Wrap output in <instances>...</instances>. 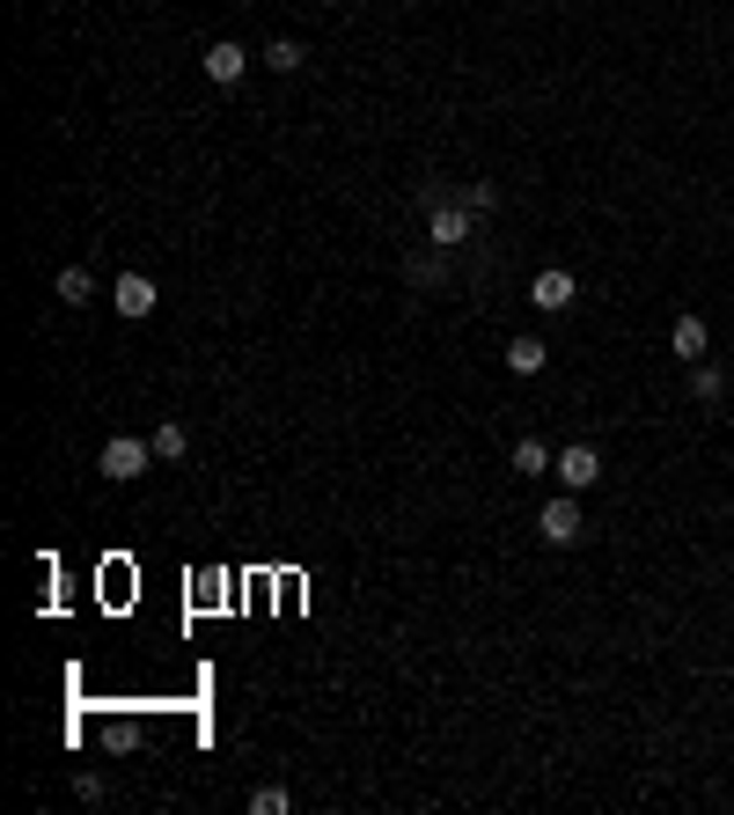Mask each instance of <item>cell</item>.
Wrapping results in <instances>:
<instances>
[{
  "label": "cell",
  "instance_id": "obj_5",
  "mask_svg": "<svg viewBox=\"0 0 734 815\" xmlns=\"http://www.w3.org/2000/svg\"><path fill=\"white\" fill-rule=\"evenodd\" d=\"M573 295H581V287H573V272H537V287H529V301H537L543 317H565V309H573Z\"/></svg>",
  "mask_w": 734,
  "mask_h": 815
},
{
  "label": "cell",
  "instance_id": "obj_17",
  "mask_svg": "<svg viewBox=\"0 0 734 815\" xmlns=\"http://www.w3.org/2000/svg\"><path fill=\"white\" fill-rule=\"evenodd\" d=\"M690 390H698V397H706V404H712V397L727 390V382H720V368H706V360H698V368H690Z\"/></svg>",
  "mask_w": 734,
  "mask_h": 815
},
{
  "label": "cell",
  "instance_id": "obj_8",
  "mask_svg": "<svg viewBox=\"0 0 734 815\" xmlns=\"http://www.w3.org/2000/svg\"><path fill=\"white\" fill-rule=\"evenodd\" d=\"M51 295L67 301V309H89V301H96V272H89V265H67L59 279H51Z\"/></svg>",
  "mask_w": 734,
  "mask_h": 815
},
{
  "label": "cell",
  "instance_id": "obj_16",
  "mask_svg": "<svg viewBox=\"0 0 734 815\" xmlns=\"http://www.w3.org/2000/svg\"><path fill=\"white\" fill-rule=\"evenodd\" d=\"M463 206H470V214H492V206H500V184H485V176L463 184Z\"/></svg>",
  "mask_w": 734,
  "mask_h": 815
},
{
  "label": "cell",
  "instance_id": "obj_1",
  "mask_svg": "<svg viewBox=\"0 0 734 815\" xmlns=\"http://www.w3.org/2000/svg\"><path fill=\"white\" fill-rule=\"evenodd\" d=\"M147 463H154V441H140V434H111L103 441V478L133 485V478H147Z\"/></svg>",
  "mask_w": 734,
  "mask_h": 815
},
{
  "label": "cell",
  "instance_id": "obj_13",
  "mask_svg": "<svg viewBox=\"0 0 734 815\" xmlns=\"http://www.w3.org/2000/svg\"><path fill=\"white\" fill-rule=\"evenodd\" d=\"M551 463H559V456L543 441H514V478H537V470H551Z\"/></svg>",
  "mask_w": 734,
  "mask_h": 815
},
{
  "label": "cell",
  "instance_id": "obj_3",
  "mask_svg": "<svg viewBox=\"0 0 734 815\" xmlns=\"http://www.w3.org/2000/svg\"><path fill=\"white\" fill-rule=\"evenodd\" d=\"M463 236H470V206H448V198L426 206V243H434V250H456Z\"/></svg>",
  "mask_w": 734,
  "mask_h": 815
},
{
  "label": "cell",
  "instance_id": "obj_2",
  "mask_svg": "<svg viewBox=\"0 0 734 815\" xmlns=\"http://www.w3.org/2000/svg\"><path fill=\"white\" fill-rule=\"evenodd\" d=\"M551 478H559L565 493H587V485L603 478V456H595L587 441H565V448H559V463H551Z\"/></svg>",
  "mask_w": 734,
  "mask_h": 815
},
{
  "label": "cell",
  "instance_id": "obj_7",
  "mask_svg": "<svg viewBox=\"0 0 734 815\" xmlns=\"http://www.w3.org/2000/svg\"><path fill=\"white\" fill-rule=\"evenodd\" d=\"M198 67H206V81H220V89H236V81H243V67H250V51L220 37V45H206V59H198Z\"/></svg>",
  "mask_w": 734,
  "mask_h": 815
},
{
  "label": "cell",
  "instance_id": "obj_18",
  "mask_svg": "<svg viewBox=\"0 0 734 815\" xmlns=\"http://www.w3.org/2000/svg\"><path fill=\"white\" fill-rule=\"evenodd\" d=\"M404 279H412V287H440V257H412Z\"/></svg>",
  "mask_w": 734,
  "mask_h": 815
},
{
  "label": "cell",
  "instance_id": "obj_15",
  "mask_svg": "<svg viewBox=\"0 0 734 815\" xmlns=\"http://www.w3.org/2000/svg\"><path fill=\"white\" fill-rule=\"evenodd\" d=\"M287 808H294L287 787H257V793H250V815H287Z\"/></svg>",
  "mask_w": 734,
  "mask_h": 815
},
{
  "label": "cell",
  "instance_id": "obj_14",
  "mask_svg": "<svg viewBox=\"0 0 734 815\" xmlns=\"http://www.w3.org/2000/svg\"><path fill=\"white\" fill-rule=\"evenodd\" d=\"M257 59H265L272 74H294V67H301V45H294V37H272V45L257 51Z\"/></svg>",
  "mask_w": 734,
  "mask_h": 815
},
{
  "label": "cell",
  "instance_id": "obj_6",
  "mask_svg": "<svg viewBox=\"0 0 734 815\" xmlns=\"http://www.w3.org/2000/svg\"><path fill=\"white\" fill-rule=\"evenodd\" d=\"M111 301H118V317H154V279L147 272H118V287H111Z\"/></svg>",
  "mask_w": 734,
  "mask_h": 815
},
{
  "label": "cell",
  "instance_id": "obj_10",
  "mask_svg": "<svg viewBox=\"0 0 734 815\" xmlns=\"http://www.w3.org/2000/svg\"><path fill=\"white\" fill-rule=\"evenodd\" d=\"M96 742L111 749V757H133L147 735H140V720H103V735H96Z\"/></svg>",
  "mask_w": 734,
  "mask_h": 815
},
{
  "label": "cell",
  "instance_id": "obj_12",
  "mask_svg": "<svg viewBox=\"0 0 734 815\" xmlns=\"http://www.w3.org/2000/svg\"><path fill=\"white\" fill-rule=\"evenodd\" d=\"M147 441H154V463H176V456L192 448V434H184V426H176V420H162V426H154V434H147Z\"/></svg>",
  "mask_w": 734,
  "mask_h": 815
},
{
  "label": "cell",
  "instance_id": "obj_9",
  "mask_svg": "<svg viewBox=\"0 0 734 815\" xmlns=\"http://www.w3.org/2000/svg\"><path fill=\"white\" fill-rule=\"evenodd\" d=\"M668 346L684 353V368H698V360H706V323H698V317H676V331H668Z\"/></svg>",
  "mask_w": 734,
  "mask_h": 815
},
{
  "label": "cell",
  "instance_id": "obj_11",
  "mask_svg": "<svg viewBox=\"0 0 734 815\" xmlns=\"http://www.w3.org/2000/svg\"><path fill=\"white\" fill-rule=\"evenodd\" d=\"M543 360H551V346H543V338H514V346H507V368H514V375H543Z\"/></svg>",
  "mask_w": 734,
  "mask_h": 815
},
{
  "label": "cell",
  "instance_id": "obj_4",
  "mask_svg": "<svg viewBox=\"0 0 734 815\" xmlns=\"http://www.w3.org/2000/svg\"><path fill=\"white\" fill-rule=\"evenodd\" d=\"M537 529H543V543H581V537H587V521H581V507H573V493L551 500V507L537 515Z\"/></svg>",
  "mask_w": 734,
  "mask_h": 815
}]
</instances>
